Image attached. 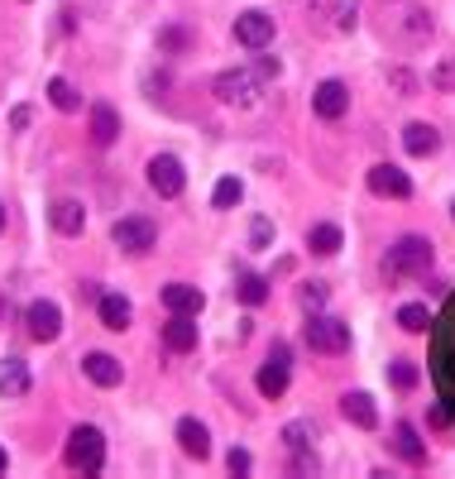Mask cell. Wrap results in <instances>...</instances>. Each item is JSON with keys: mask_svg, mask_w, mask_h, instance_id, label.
I'll return each mask as SVG.
<instances>
[{"mask_svg": "<svg viewBox=\"0 0 455 479\" xmlns=\"http://www.w3.org/2000/svg\"><path fill=\"white\" fill-rule=\"evenodd\" d=\"M216 96L226 101V106H259V73H249V67H230V73L216 77Z\"/></svg>", "mask_w": 455, "mask_h": 479, "instance_id": "277c9868", "label": "cell"}, {"mask_svg": "<svg viewBox=\"0 0 455 479\" xmlns=\"http://www.w3.org/2000/svg\"><path fill=\"white\" fill-rule=\"evenodd\" d=\"M63 460L82 474H96L106 465V436H101L96 426H73V432H67V446H63Z\"/></svg>", "mask_w": 455, "mask_h": 479, "instance_id": "6da1fadb", "label": "cell"}, {"mask_svg": "<svg viewBox=\"0 0 455 479\" xmlns=\"http://www.w3.org/2000/svg\"><path fill=\"white\" fill-rule=\"evenodd\" d=\"M92 140L101 149H111L115 140H121V111L106 106V101H96V106H92Z\"/></svg>", "mask_w": 455, "mask_h": 479, "instance_id": "9a60e30c", "label": "cell"}, {"mask_svg": "<svg viewBox=\"0 0 455 479\" xmlns=\"http://www.w3.org/2000/svg\"><path fill=\"white\" fill-rule=\"evenodd\" d=\"M393 451L408 460V465H427V446H422V436H417L412 422H398L393 426Z\"/></svg>", "mask_w": 455, "mask_h": 479, "instance_id": "ffe728a7", "label": "cell"}, {"mask_svg": "<svg viewBox=\"0 0 455 479\" xmlns=\"http://www.w3.org/2000/svg\"><path fill=\"white\" fill-rule=\"evenodd\" d=\"M178 446H182V455L207 460V455H211V432H207L197 417H182V422H178Z\"/></svg>", "mask_w": 455, "mask_h": 479, "instance_id": "5bb4252c", "label": "cell"}, {"mask_svg": "<svg viewBox=\"0 0 455 479\" xmlns=\"http://www.w3.org/2000/svg\"><path fill=\"white\" fill-rule=\"evenodd\" d=\"M297 302L307 307V312H322V307H326V283H302Z\"/></svg>", "mask_w": 455, "mask_h": 479, "instance_id": "4dcf8cb0", "label": "cell"}, {"mask_svg": "<svg viewBox=\"0 0 455 479\" xmlns=\"http://www.w3.org/2000/svg\"><path fill=\"white\" fill-rule=\"evenodd\" d=\"M341 245H345V235H341V226H331V220H322V226L307 230V249L312 254H341Z\"/></svg>", "mask_w": 455, "mask_h": 479, "instance_id": "cb8c5ba5", "label": "cell"}, {"mask_svg": "<svg viewBox=\"0 0 455 479\" xmlns=\"http://www.w3.org/2000/svg\"><path fill=\"white\" fill-rule=\"evenodd\" d=\"M163 307H168L173 317H201L207 298H201V288H192V283H168V288H163Z\"/></svg>", "mask_w": 455, "mask_h": 479, "instance_id": "4fadbf2b", "label": "cell"}, {"mask_svg": "<svg viewBox=\"0 0 455 479\" xmlns=\"http://www.w3.org/2000/svg\"><path fill=\"white\" fill-rule=\"evenodd\" d=\"M398 327L408 331V336H427L436 327V317H431L427 302H408V307H398Z\"/></svg>", "mask_w": 455, "mask_h": 479, "instance_id": "603a6c76", "label": "cell"}, {"mask_svg": "<svg viewBox=\"0 0 455 479\" xmlns=\"http://www.w3.org/2000/svg\"><path fill=\"white\" fill-rule=\"evenodd\" d=\"M312 111L322 115V120H341L350 111V87H345V82H335V77L322 82V87L312 92Z\"/></svg>", "mask_w": 455, "mask_h": 479, "instance_id": "30bf717a", "label": "cell"}, {"mask_svg": "<svg viewBox=\"0 0 455 479\" xmlns=\"http://www.w3.org/2000/svg\"><path fill=\"white\" fill-rule=\"evenodd\" d=\"M268 240H274V220H268V216H255V226H249V245H255V249H268Z\"/></svg>", "mask_w": 455, "mask_h": 479, "instance_id": "1f68e13d", "label": "cell"}, {"mask_svg": "<svg viewBox=\"0 0 455 479\" xmlns=\"http://www.w3.org/2000/svg\"><path fill=\"white\" fill-rule=\"evenodd\" d=\"M163 346L173 355H192L197 350V317H173L163 327Z\"/></svg>", "mask_w": 455, "mask_h": 479, "instance_id": "e0dca14e", "label": "cell"}, {"mask_svg": "<svg viewBox=\"0 0 455 479\" xmlns=\"http://www.w3.org/2000/svg\"><path fill=\"white\" fill-rule=\"evenodd\" d=\"M389 379H393V388L412 393L417 384H422V369H417L412 359H393V365H389Z\"/></svg>", "mask_w": 455, "mask_h": 479, "instance_id": "f1b7e54d", "label": "cell"}, {"mask_svg": "<svg viewBox=\"0 0 455 479\" xmlns=\"http://www.w3.org/2000/svg\"><path fill=\"white\" fill-rule=\"evenodd\" d=\"M29 393V365L24 359H0V398H24Z\"/></svg>", "mask_w": 455, "mask_h": 479, "instance_id": "d6986e66", "label": "cell"}, {"mask_svg": "<svg viewBox=\"0 0 455 479\" xmlns=\"http://www.w3.org/2000/svg\"><path fill=\"white\" fill-rule=\"evenodd\" d=\"M159 48H168V54H182V48H188V29H163V34H159Z\"/></svg>", "mask_w": 455, "mask_h": 479, "instance_id": "d6a6232c", "label": "cell"}, {"mask_svg": "<svg viewBox=\"0 0 455 479\" xmlns=\"http://www.w3.org/2000/svg\"><path fill=\"white\" fill-rule=\"evenodd\" d=\"M48 101H53L58 111H67V115H73V111H82V96H77V87H73V82H63V77H53V82H48Z\"/></svg>", "mask_w": 455, "mask_h": 479, "instance_id": "83f0119b", "label": "cell"}, {"mask_svg": "<svg viewBox=\"0 0 455 479\" xmlns=\"http://www.w3.org/2000/svg\"><path fill=\"white\" fill-rule=\"evenodd\" d=\"M240 197H245V182L240 178H221V182H216V192H211V207L230 211V207H240Z\"/></svg>", "mask_w": 455, "mask_h": 479, "instance_id": "4316f807", "label": "cell"}, {"mask_svg": "<svg viewBox=\"0 0 455 479\" xmlns=\"http://www.w3.org/2000/svg\"><path fill=\"white\" fill-rule=\"evenodd\" d=\"M427 269H431V240H422V235H402L389 249V259H383L389 279H417V273H427Z\"/></svg>", "mask_w": 455, "mask_h": 479, "instance_id": "7a4b0ae2", "label": "cell"}, {"mask_svg": "<svg viewBox=\"0 0 455 479\" xmlns=\"http://www.w3.org/2000/svg\"><path fill=\"white\" fill-rule=\"evenodd\" d=\"M149 187H154L159 197H182V187H188L182 159H173V153H154V159H149Z\"/></svg>", "mask_w": 455, "mask_h": 479, "instance_id": "8992f818", "label": "cell"}, {"mask_svg": "<svg viewBox=\"0 0 455 479\" xmlns=\"http://www.w3.org/2000/svg\"><path fill=\"white\" fill-rule=\"evenodd\" d=\"M24 327H29V336H34V340H58V336H63V312H58V302H48V298L29 302Z\"/></svg>", "mask_w": 455, "mask_h": 479, "instance_id": "52a82bcc", "label": "cell"}, {"mask_svg": "<svg viewBox=\"0 0 455 479\" xmlns=\"http://www.w3.org/2000/svg\"><path fill=\"white\" fill-rule=\"evenodd\" d=\"M402 149H408L412 159H431V153L441 149V134H436L431 125H422V120H417V125H408V130H402Z\"/></svg>", "mask_w": 455, "mask_h": 479, "instance_id": "44dd1931", "label": "cell"}, {"mask_svg": "<svg viewBox=\"0 0 455 479\" xmlns=\"http://www.w3.org/2000/svg\"><path fill=\"white\" fill-rule=\"evenodd\" d=\"M111 240L125 254H149V249H154V240H159V230H154V220H144V216H125V220H115V226H111Z\"/></svg>", "mask_w": 455, "mask_h": 479, "instance_id": "5b68a950", "label": "cell"}, {"mask_svg": "<svg viewBox=\"0 0 455 479\" xmlns=\"http://www.w3.org/2000/svg\"><path fill=\"white\" fill-rule=\"evenodd\" d=\"M96 312H101V327H106V331H125L130 317H134V307L121 293H101L96 298Z\"/></svg>", "mask_w": 455, "mask_h": 479, "instance_id": "ac0fdd59", "label": "cell"}, {"mask_svg": "<svg viewBox=\"0 0 455 479\" xmlns=\"http://www.w3.org/2000/svg\"><path fill=\"white\" fill-rule=\"evenodd\" d=\"M235 298H240L245 307L268 302V279H259V273H240V279H235Z\"/></svg>", "mask_w": 455, "mask_h": 479, "instance_id": "d4e9b609", "label": "cell"}, {"mask_svg": "<svg viewBox=\"0 0 455 479\" xmlns=\"http://www.w3.org/2000/svg\"><path fill=\"white\" fill-rule=\"evenodd\" d=\"M302 336H307V346L316 355H345L350 350V327L341 317H322V312H307V327H302Z\"/></svg>", "mask_w": 455, "mask_h": 479, "instance_id": "3957f363", "label": "cell"}, {"mask_svg": "<svg viewBox=\"0 0 455 479\" xmlns=\"http://www.w3.org/2000/svg\"><path fill=\"white\" fill-rule=\"evenodd\" d=\"M312 441H316V426L312 422H288V426H283V446H288L293 455L312 451Z\"/></svg>", "mask_w": 455, "mask_h": 479, "instance_id": "484cf974", "label": "cell"}, {"mask_svg": "<svg viewBox=\"0 0 455 479\" xmlns=\"http://www.w3.org/2000/svg\"><path fill=\"white\" fill-rule=\"evenodd\" d=\"M58 235H82L87 230V211H82V201H53V211H48Z\"/></svg>", "mask_w": 455, "mask_h": 479, "instance_id": "7402d4cb", "label": "cell"}, {"mask_svg": "<svg viewBox=\"0 0 455 479\" xmlns=\"http://www.w3.org/2000/svg\"><path fill=\"white\" fill-rule=\"evenodd\" d=\"M249 465H255V460H249V451L230 446V455H226V470H230V474H249Z\"/></svg>", "mask_w": 455, "mask_h": 479, "instance_id": "836d02e7", "label": "cell"}, {"mask_svg": "<svg viewBox=\"0 0 455 479\" xmlns=\"http://www.w3.org/2000/svg\"><path fill=\"white\" fill-rule=\"evenodd\" d=\"M0 230H5V207H0Z\"/></svg>", "mask_w": 455, "mask_h": 479, "instance_id": "74e56055", "label": "cell"}, {"mask_svg": "<svg viewBox=\"0 0 455 479\" xmlns=\"http://www.w3.org/2000/svg\"><path fill=\"white\" fill-rule=\"evenodd\" d=\"M427 82H431L436 92H455V58H441V63H436Z\"/></svg>", "mask_w": 455, "mask_h": 479, "instance_id": "f546056e", "label": "cell"}, {"mask_svg": "<svg viewBox=\"0 0 455 479\" xmlns=\"http://www.w3.org/2000/svg\"><path fill=\"white\" fill-rule=\"evenodd\" d=\"M369 192H374V197H393V201H408L412 197V178L402 173V168H393V163H379V168H369Z\"/></svg>", "mask_w": 455, "mask_h": 479, "instance_id": "9c48e42d", "label": "cell"}, {"mask_svg": "<svg viewBox=\"0 0 455 479\" xmlns=\"http://www.w3.org/2000/svg\"><path fill=\"white\" fill-rule=\"evenodd\" d=\"M255 73H259V77H278V73H283V63H278V58H264Z\"/></svg>", "mask_w": 455, "mask_h": 479, "instance_id": "d590c367", "label": "cell"}, {"mask_svg": "<svg viewBox=\"0 0 455 479\" xmlns=\"http://www.w3.org/2000/svg\"><path fill=\"white\" fill-rule=\"evenodd\" d=\"M450 216H455V207H450Z\"/></svg>", "mask_w": 455, "mask_h": 479, "instance_id": "f35d334b", "label": "cell"}, {"mask_svg": "<svg viewBox=\"0 0 455 479\" xmlns=\"http://www.w3.org/2000/svg\"><path fill=\"white\" fill-rule=\"evenodd\" d=\"M341 413H345V422H355L360 432H374V426H379V407H374V398H369V393H345V398H341Z\"/></svg>", "mask_w": 455, "mask_h": 479, "instance_id": "2e32d148", "label": "cell"}, {"mask_svg": "<svg viewBox=\"0 0 455 479\" xmlns=\"http://www.w3.org/2000/svg\"><path fill=\"white\" fill-rule=\"evenodd\" d=\"M235 44H245V48H268V44H274V15L245 10L240 20H235Z\"/></svg>", "mask_w": 455, "mask_h": 479, "instance_id": "ba28073f", "label": "cell"}, {"mask_svg": "<svg viewBox=\"0 0 455 479\" xmlns=\"http://www.w3.org/2000/svg\"><path fill=\"white\" fill-rule=\"evenodd\" d=\"M82 374H87V379H92L96 388H115V384L125 379L121 359H115V355H106V350H92L87 359H82Z\"/></svg>", "mask_w": 455, "mask_h": 479, "instance_id": "8fae6325", "label": "cell"}, {"mask_svg": "<svg viewBox=\"0 0 455 479\" xmlns=\"http://www.w3.org/2000/svg\"><path fill=\"white\" fill-rule=\"evenodd\" d=\"M29 120H34L29 106H15V111H10V130H29Z\"/></svg>", "mask_w": 455, "mask_h": 479, "instance_id": "e575fe53", "label": "cell"}, {"mask_svg": "<svg viewBox=\"0 0 455 479\" xmlns=\"http://www.w3.org/2000/svg\"><path fill=\"white\" fill-rule=\"evenodd\" d=\"M259 393H264V398H283V393H288V350H274V355H268V365L259 369Z\"/></svg>", "mask_w": 455, "mask_h": 479, "instance_id": "7c38bea8", "label": "cell"}, {"mask_svg": "<svg viewBox=\"0 0 455 479\" xmlns=\"http://www.w3.org/2000/svg\"><path fill=\"white\" fill-rule=\"evenodd\" d=\"M10 470V455H5V446H0V474H5Z\"/></svg>", "mask_w": 455, "mask_h": 479, "instance_id": "8d00e7d4", "label": "cell"}]
</instances>
